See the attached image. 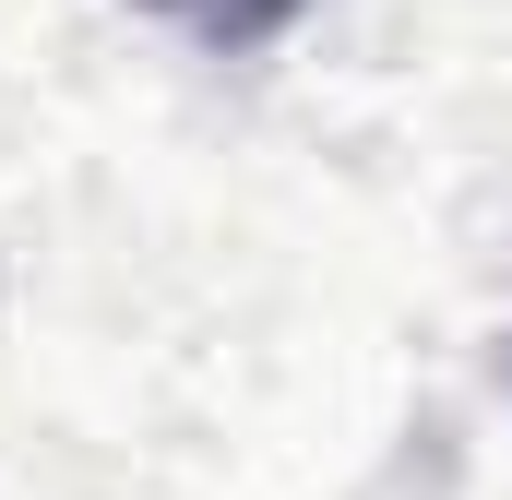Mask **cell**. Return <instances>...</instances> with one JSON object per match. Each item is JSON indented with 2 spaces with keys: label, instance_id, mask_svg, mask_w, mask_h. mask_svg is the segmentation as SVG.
<instances>
[{
  "label": "cell",
  "instance_id": "1",
  "mask_svg": "<svg viewBox=\"0 0 512 500\" xmlns=\"http://www.w3.org/2000/svg\"><path fill=\"white\" fill-rule=\"evenodd\" d=\"M155 24H179L191 48H262V36H286L298 24V0H143Z\"/></svg>",
  "mask_w": 512,
  "mask_h": 500
}]
</instances>
